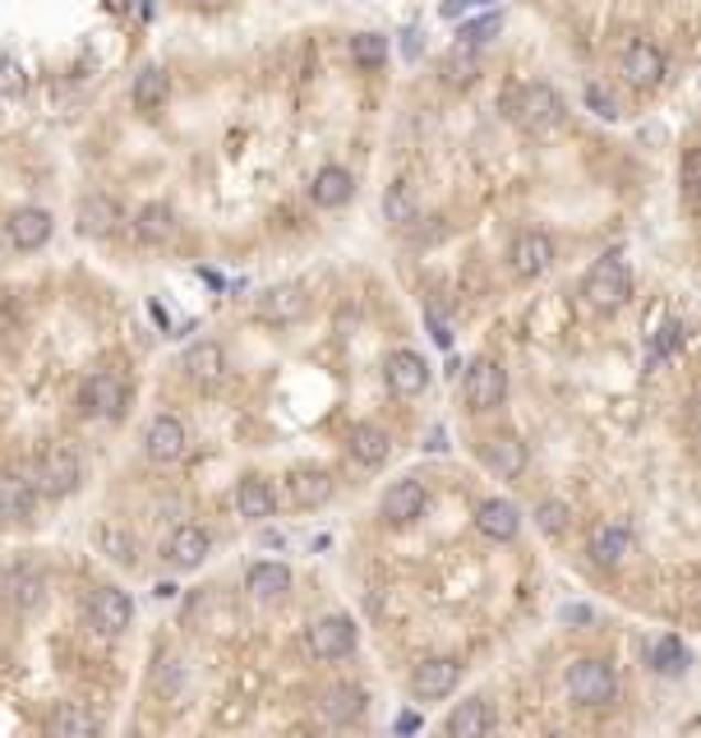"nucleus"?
<instances>
[{"instance_id":"28","label":"nucleus","mask_w":701,"mask_h":738,"mask_svg":"<svg viewBox=\"0 0 701 738\" xmlns=\"http://www.w3.org/2000/svg\"><path fill=\"white\" fill-rule=\"evenodd\" d=\"M351 194H355V176L347 171V167H323L319 176H315V184H309V199H315L319 208H347L351 203Z\"/></svg>"},{"instance_id":"5","label":"nucleus","mask_w":701,"mask_h":738,"mask_svg":"<svg viewBox=\"0 0 701 738\" xmlns=\"http://www.w3.org/2000/svg\"><path fill=\"white\" fill-rule=\"evenodd\" d=\"M618 74H623V84H628V88L651 93V88H660V84H665V74H669V56H665V51H660L656 42L637 38V42H628V51L618 56Z\"/></svg>"},{"instance_id":"36","label":"nucleus","mask_w":701,"mask_h":738,"mask_svg":"<svg viewBox=\"0 0 701 738\" xmlns=\"http://www.w3.org/2000/svg\"><path fill=\"white\" fill-rule=\"evenodd\" d=\"M93 540H97V549L107 554V559H116L120 568H135V563H139V545H135V536H129L125 526L102 521L97 531H93Z\"/></svg>"},{"instance_id":"51","label":"nucleus","mask_w":701,"mask_h":738,"mask_svg":"<svg viewBox=\"0 0 701 738\" xmlns=\"http://www.w3.org/2000/svg\"><path fill=\"white\" fill-rule=\"evenodd\" d=\"M550 738H567V734H550Z\"/></svg>"},{"instance_id":"13","label":"nucleus","mask_w":701,"mask_h":738,"mask_svg":"<svg viewBox=\"0 0 701 738\" xmlns=\"http://www.w3.org/2000/svg\"><path fill=\"white\" fill-rule=\"evenodd\" d=\"M508 268L522 277V282H535L554 268V235H544V231H522L512 241L508 250Z\"/></svg>"},{"instance_id":"27","label":"nucleus","mask_w":701,"mask_h":738,"mask_svg":"<svg viewBox=\"0 0 701 738\" xmlns=\"http://www.w3.org/2000/svg\"><path fill=\"white\" fill-rule=\"evenodd\" d=\"M180 369H185V379L194 383H222L226 375V351L217 347V341H194V347L185 351V360H180Z\"/></svg>"},{"instance_id":"43","label":"nucleus","mask_w":701,"mask_h":738,"mask_svg":"<svg viewBox=\"0 0 701 738\" xmlns=\"http://www.w3.org/2000/svg\"><path fill=\"white\" fill-rule=\"evenodd\" d=\"M586 107H595V116H605V120H618V102H614L601 84H591V88H586Z\"/></svg>"},{"instance_id":"47","label":"nucleus","mask_w":701,"mask_h":738,"mask_svg":"<svg viewBox=\"0 0 701 738\" xmlns=\"http://www.w3.org/2000/svg\"><path fill=\"white\" fill-rule=\"evenodd\" d=\"M411 729H421V720H415V716H402V720H397V734H411Z\"/></svg>"},{"instance_id":"1","label":"nucleus","mask_w":701,"mask_h":738,"mask_svg":"<svg viewBox=\"0 0 701 738\" xmlns=\"http://www.w3.org/2000/svg\"><path fill=\"white\" fill-rule=\"evenodd\" d=\"M628 296H633L628 259H623L618 250L601 254V259H595L591 268H586V277H582V301H586L595 314H614V309L628 305Z\"/></svg>"},{"instance_id":"9","label":"nucleus","mask_w":701,"mask_h":738,"mask_svg":"<svg viewBox=\"0 0 701 738\" xmlns=\"http://www.w3.org/2000/svg\"><path fill=\"white\" fill-rule=\"evenodd\" d=\"M461 398H466V407H471V411L503 407V398H508V369L499 360H476L471 369H466Z\"/></svg>"},{"instance_id":"23","label":"nucleus","mask_w":701,"mask_h":738,"mask_svg":"<svg viewBox=\"0 0 701 738\" xmlns=\"http://www.w3.org/2000/svg\"><path fill=\"white\" fill-rule=\"evenodd\" d=\"M495 734V706L485 697H466L448 716V738H489Z\"/></svg>"},{"instance_id":"14","label":"nucleus","mask_w":701,"mask_h":738,"mask_svg":"<svg viewBox=\"0 0 701 738\" xmlns=\"http://www.w3.org/2000/svg\"><path fill=\"white\" fill-rule=\"evenodd\" d=\"M461 683V665L457 661H444V655H429L411 670V693L415 702H444L453 697V688Z\"/></svg>"},{"instance_id":"16","label":"nucleus","mask_w":701,"mask_h":738,"mask_svg":"<svg viewBox=\"0 0 701 738\" xmlns=\"http://www.w3.org/2000/svg\"><path fill=\"white\" fill-rule=\"evenodd\" d=\"M383 379L393 388V398H421L429 388V365L421 351H393L383 360Z\"/></svg>"},{"instance_id":"35","label":"nucleus","mask_w":701,"mask_h":738,"mask_svg":"<svg viewBox=\"0 0 701 738\" xmlns=\"http://www.w3.org/2000/svg\"><path fill=\"white\" fill-rule=\"evenodd\" d=\"M167 97H171L167 70H162V65H144V70L135 74V107H139V112H158V107H167Z\"/></svg>"},{"instance_id":"41","label":"nucleus","mask_w":701,"mask_h":738,"mask_svg":"<svg viewBox=\"0 0 701 738\" xmlns=\"http://www.w3.org/2000/svg\"><path fill=\"white\" fill-rule=\"evenodd\" d=\"M535 521L544 536H563L567 521H573V513H567V504H559V498H540L535 504Z\"/></svg>"},{"instance_id":"34","label":"nucleus","mask_w":701,"mask_h":738,"mask_svg":"<svg viewBox=\"0 0 701 738\" xmlns=\"http://www.w3.org/2000/svg\"><path fill=\"white\" fill-rule=\"evenodd\" d=\"M135 235L144 245H162V241H171L176 235V213L167 203H144L139 213H135Z\"/></svg>"},{"instance_id":"6","label":"nucleus","mask_w":701,"mask_h":738,"mask_svg":"<svg viewBox=\"0 0 701 738\" xmlns=\"http://www.w3.org/2000/svg\"><path fill=\"white\" fill-rule=\"evenodd\" d=\"M125 402H129V388L116 369H97V375H88L79 388V407L88 420H120Z\"/></svg>"},{"instance_id":"24","label":"nucleus","mask_w":701,"mask_h":738,"mask_svg":"<svg viewBox=\"0 0 701 738\" xmlns=\"http://www.w3.org/2000/svg\"><path fill=\"white\" fill-rule=\"evenodd\" d=\"M476 526H480L485 540L508 545V540L517 536V526H522V513H517V504H508V498H480Z\"/></svg>"},{"instance_id":"29","label":"nucleus","mask_w":701,"mask_h":738,"mask_svg":"<svg viewBox=\"0 0 701 738\" xmlns=\"http://www.w3.org/2000/svg\"><path fill=\"white\" fill-rule=\"evenodd\" d=\"M236 513L249 517V521H268V517L277 513V494H273V485H268L264 476H245V481L236 485Z\"/></svg>"},{"instance_id":"37","label":"nucleus","mask_w":701,"mask_h":738,"mask_svg":"<svg viewBox=\"0 0 701 738\" xmlns=\"http://www.w3.org/2000/svg\"><path fill=\"white\" fill-rule=\"evenodd\" d=\"M38 504V489L19 476H0V521H23Z\"/></svg>"},{"instance_id":"33","label":"nucleus","mask_w":701,"mask_h":738,"mask_svg":"<svg viewBox=\"0 0 701 738\" xmlns=\"http://www.w3.org/2000/svg\"><path fill=\"white\" fill-rule=\"evenodd\" d=\"M185 683H190L185 661H180V655H171V651H162V655H158V665H152L148 688L158 693L162 702H180V697H185Z\"/></svg>"},{"instance_id":"49","label":"nucleus","mask_w":701,"mask_h":738,"mask_svg":"<svg viewBox=\"0 0 701 738\" xmlns=\"http://www.w3.org/2000/svg\"><path fill=\"white\" fill-rule=\"evenodd\" d=\"M107 10H116V14H120V10H129V0H107Z\"/></svg>"},{"instance_id":"38","label":"nucleus","mask_w":701,"mask_h":738,"mask_svg":"<svg viewBox=\"0 0 701 738\" xmlns=\"http://www.w3.org/2000/svg\"><path fill=\"white\" fill-rule=\"evenodd\" d=\"M383 218L393 222V226H411L415 218H421V203H415L411 180H393V184H387V194H383Z\"/></svg>"},{"instance_id":"15","label":"nucleus","mask_w":701,"mask_h":738,"mask_svg":"<svg viewBox=\"0 0 701 738\" xmlns=\"http://www.w3.org/2000/svg\"><path fill=\"white\" fill-rule=\"evenodd\" d=\"M185 447H190V434H185V425H180L176 415H152V420H148V430H144V453H148V462L171 466V462L185 457Z\"/></svg>"},{"instance_id":"40","label":"nucleus","mask_w":701,"mask_h":738,"mask_svg":"<svg viewBox=\"0 0 701 738\" xmlns=\"http://www.w3.org/2000/svg\"><path fill=\"white\" fill-rule=\"evenodd\" d=\"M651 661H656V670H660V674H683V670L692 665V661H688V646H683L679 637H660Z\"/></svg>"},{"instance_id":"12","label":"nucleus","mask_w":701,"mask_h":738,"mask_svg":"<svg viewBox=\"0 0 701 738\" xmlns=\"http://www.w3.org/2000/svg\"><path fill=\"white\" fill-rule=\"evenodd\" d=\"M425 508H429V489L415 481V476L393 481V485L383 489V498H379V517L387 526H411L415 517H425Z\"/></svg>"},{"instance_id":"26","label":"nucleus","mask_w":701,"mask_h":738,"mask_svg":"<svg viewBox=\"0 0 701 738\" xmlns=\"http://www.w3.org/2000/svg\"><path fill=\"white\" fill-rule=\"evenodd\" d=\"M245 591H249V600H264V604L287 600V591H291V568H287V563H254V568L245 572Z\"/></svg>"},{"instance_id":"18","label":"nucleus","mask_w":701,"mask_h":738,"mask_svg":"<svg viewBox=\"0 0 701 738\" xmlns=\"http://www.w3.org/2000/svg\"><path fill=\"white\" fill-rule=\"evenodd\" d=\"M332 494H337V481L328 476V471H319V466H305V471H291V476H287V498H291V508H300V513L323 508Z\"/></svg>"},{"instance_id":"48","label":"nucleus","mask_w":701,"mask_h":738,"mask_svg":"<svg viewBox=\"0 0 701 738\" xmlns=\"http://www.w3.org/2000/svg\"><path fill=\"white\" fill-rule=\"evenodd\" d=\"M226 0H199V10H222Z\"/></svg>"},{"instance_id":"4","label":"nucleus","mask_w":701,"mask_h":738,"mask_svg":"<svg viewBox=\"0 0 701 738\" xmlns=\"http://www.w3.org/2000/svg\"><path fill=\"white\" fill-rule=\"evenodd\" d=\"M84 485V462L70 443H51L42 462H38V494L46 498H70L74 489Z\"/></svg>"},{"instance_id":"10","label":"nucleus","mask_w":701,"mask_h":738,"mask_svg":"<svg viewBox=\"0 0 701 738\" xmlns=\"http://www.w3.org/2000/svg\"><path fill=\"white\" fill-rule=\"evenodd\" d=\"M305 309H309L305 286H296V282H277V286H268V292H258V301H254V319H258V324H273V328H287V324L305 319Z\"/></svg>"},{"instance_id":"8","label":"nucleus","mask_w":701,"mask_h":738,"mask_svg":"<svg viewBox=\"0 0 701 738\" xmlns=\"http://www.w3.org/2000/svg\"><path fill=\"white\" fill-rule=\"evenodd\" d=\"M0 600L19 614H33L38 604L46 600V572L38 563H10L0 568Z\"/></svg>"},{"instance_id":"30","label":"nucleus","mask_w":701,"mask_h":738,"mask_svg":"<svg viewBox=\"0 0 701 738\" xmlns=\"http://www.w3.org/2000/svg\"><path fill=\"white\" fill-rule=\"evenodd\" d=\"M347 447H351V457L360 466H370V471H379L387 457H393V439H387L379 425H355L351 439H347Z\"/></svg>"},{"instance_id":"22","label":"nucleus","mask_w":701,"mask_h":738,"mask_svg":"<svg viewBox=\"0 0 701 738\" xmlns=\"http://www.w3.org/2000/svg\"><path fill=\"white\" fill-rule=\"evenodd\" d=\"M485 466L495 471L499 481H517L531 466V453H527V443L517 434H499V439L485 443Z\"/></svg>"},{"instance_id":"20","label":"nucleus","mask_w":701,"mask_h":738,"mask_svg":"<svg viewBox=\"0 0 701 738\" xmlns=\"http://www.w3.org/2000/svg\"><path fill=\"white\" fill-rule=\"evenodd\" d=\"M633 545H637V540H633V531H628L623 521H601V526L591 531L586 554H591V559L601 563V568H618V563L633 554Z\"/></svg>"},{"instance_id":"7","label":"nucleus","mask_w":701,"mask_h":738,"mask_svg":"<svg viewBox=\"0 0 701 738\" xmlns=\"http://www.w3.org/2000/svg\"><path fill=\"white\" fill-rule=\"evenodd\" d=\"M309 655L323 665H337L347 661V655H355V623L347 614H323L309 623Z\"/></svg>"},{"instance_id":"3","label":"nucleus","mask_w":701,"mask_h":738,"mask_svg":"<svg viewBox=\"0 0 701 738\" xmlns=\"http://www.w3.org/2000/svg\"><path fill=\"white\" fill-rule=\"evenodd\" d=\"M563 688H567V697H573L577 706H609L618 697V674H614V665L591 661V655H586V661L567 665Z\"/></svg>"},{"instance_id":"25","label":"nucleus","mask_w":701,"mask_h":738,"mask_svg":"<svg viewBox=\"0 0 701 738\" xmlns=\"http://www.w3.org/2000/svg\"><path fill=\"white\" fill-rule=\"evenodd\" d=\"M51 738H102V720L84 702H61L51 710V725H46Z\"/></svg>"},{"instance_id":"50","label":"nucleus","mask_w":701,"mask_h":738,"mask_svg":"<svg viewBox=\"0 0 701 738\" xmlns=\"http://www.w3.org/2000/svg\"><path fill=\"white\" fill-rule=\"evenodd\" d=\"M291 738H323V734H315V729H296Z\"/></svg>"},{"instance_id":"45","label":"nucleus","mask_w":701,"mask_h":738,"mask_svg":"<svg viewBox=\"0 0 701 738\" xmlns=\"http://www.w3.org/2000/svg\"><path fill=\"white\" fill-rule=\"evenodd\" d=\"M692 190H697V152L683 157V194H692Z\"/></svg>"},{"instance_id":"11","label":"nucleus","mask_w":701,"mask_h":738,"mask_svg":"<svg viewBox=\"0 0 701 738\" xmlns=\"http://www.w3.org/2000/svg\"><path fill=\"white\" fill-rule=\"evenodd\" d=\"M88 623L102 637H120V632H129V623H135V600L120 587H97L88 595Z\"/></svg>"},{"instance_id":"39","label":"nucleus","mask_w":701,"mask_h":738,"mask_svg":"<svg viewBox=\"0 0 701 738\" xmlns=\"http://www.w3.org/2000/svg\"><path fill=\"white\" fill-rule=\"evenodd\" d=\"M351 61L360 70H379L387 61V38L383 33H355L351 38Z\"/></svg>"},{"instance_id":"17","label":"nucleus","mask_w":701,"mask_h":738,"mask_svg":"<svg viewBox=\"0 0 701 738\" xmlns=\"http://www.w3.org/2000/svg\"><path fill=\"white\" fill-rule=\"evenodd\" d=\"M208 531L203 526H194V521H185V526H176V531L167 536V545H162V559L176 568V572H190V568H199L203 559H208Z\"/></svg>"},{"instance_id":"31","label":"nucleus","mask_w":701,"mask_h":738,"mask_svg":"<svg viewBox=\"0 0 701 738\" xmlns=\"http://www.w3.org/2000/svg\"><path fill=\"white\" fill-rule=\"evenodd\" d=\"M120 226V203L111 194H84L79 203V231L84 235H111Z\"/></svg>"},{"instance_id":"21","label":"nucleus","mask_w":701,"mask_h":738,"mask_svg":"<svg viewBox=\"0 0 701 738\" xmlns=\"http://www.w3.org/2000/svg\"><path fill=\"white\" fill-rule=\"evenodd\" d=\"M365 706H370V697H365L360 683H332V688H323V697H319V710H323L328 725H351V720L365 716Z\"/></svg>"},{"instance_id":"44","label":"nucleus","mask_w":701,"mask_h":738,"mask_svg":"<svg viewBox=\"0 0 701 738\" xmlns=\"http://www.w3.org/2000/svg\"><path fill=\"white\" fill-rule=\"evenodd\" d=\"M673 347H679V324H665V328L656 333V360H660V356H669Z\"/></svg>"},{"instance_id":"2","label":"nucleus","mask_w":701,"mask_h":738,"mask_svg":"<svg viewBox=\"0 0 701 738\" xmlns=\"http://www.w3.org/2000/svg\"><path fill=\"white\" fill-rule=\"evenodd\" d=\"M503 107H508V116L527 129V135H554V129L563 125V116H567V102H563V93H554L550 84H527V88H517V93H508L503 97Z\"/></svg>"},{"instance_id":"42","label":"nucleus","mask_w":701,"mask_h":738,"mask_svg":"<svg viewBox=\"0 0 701 738\" xmlns=\"http://www.w3.org/2000/svg\"><path fill=\"white\" fill-rule=\"evenodd\" d=\"M499 29H503V19H499V14H489V19H480V23H466V29H461V42L480 46V42H489V33H499Z\"/></svg>"},{"instance_id":"32","label":"nucleus","mask_w":701,"mask_h":738,"mask_svg":"<svg viewBox=\"0 0 701 738\" xmlns=\"http://www.w3.org/2000/svg\"><path fill=\"white\" fill-rule=\"evenodd\" d=\"M480 78V46H471V42H453V51L444 56V84L448 88H471Z\"/></svg>"},{"instance_id":"46","label":"nucleus","mask_w":701,"mask_h":738,"mask_svg":"<svg viewBox=\"0 0 701 738\" xmlns=\"http://www.w3.org/2000/svg\"><path fill=\"white\" fill-rule=\"evenodd\" d=\"M429 328H434V341H438V347H448V341H453L448 324H438V314H429Z\"/></svg>"},{"instance_id":"19","label":"nucleus","mask_w":701,"mask_h":738,"mask_svg":"<svg viewBox=\"0 0 701 738\" xmlns=\"http://www.w3.org/2000/svg\"><path fill=\"white\" fill-rule=\"evenodd\" d=\"M51 226H56V218L46 213V208H14L6 231H10V245L23 250V254H33L51 241Z\"/></svg>"}]
</instances>
